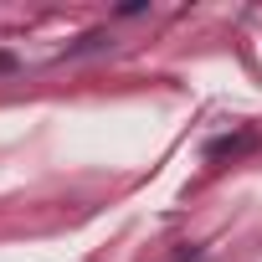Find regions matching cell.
Masks as SVG:
<instances>
[]
</instances>
